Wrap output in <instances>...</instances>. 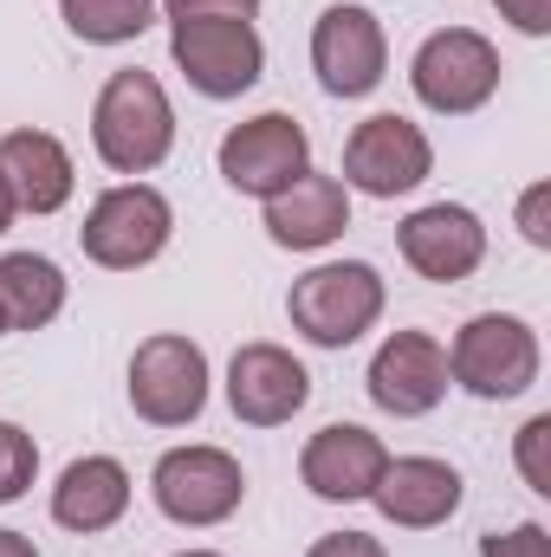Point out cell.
Here are the masks:
<instances>
[{
  "label": "cell",
  "instance_id": "obj_1",
  "mask_svg": "<svg viewBox=\"0 0 551 557\" xmlns=\"http://www.w3.org/2000/svg\"><path fill=\"white\" fill-rule=\"evenodd\" d=\"M91 149L124 182H143L149 169L169 162V149H175V104H169L156 72L124 65V72H111L98 85V98H91Z\"/></svg>",
  "mask_w": 551,
  "mask_h": 557
},
{
  "label": "cell",
  "instance_id": "obj_2",
  "mask_svg": "<svg viewBox=\"0 0 551 557\" xmlns=\"http://www.w3.org/2000/svg\"><path fill=\"white\" fill-rule=\"evenodd\" d=\"M390 285L370 260H318L311 273L292 278L285 292V318L311 350H351L383 324Z\"/></svg>",
  "mask_w": 551,
  "mask_h": 557
},
{
  "label": "cell",
  "instance_id": "obj_3",
  "mask_svg": "<svg viewBox=\"0 0 551 557\" xmlns=\"http://www.w3.org/2000/svg\"><path fill=\"white\" fill-rule=\"evenodd\" d=\"M441 350H448V383L474 403H519L546 370L539 331L519 311H474Z\"/></svg>",
  "mask_w": 551,
  "mask_h": 557
},
{
  "label": "cell",
  "instance_id": "obj_4",
  "mask_svg": "<svg viewBox=\"0 0 551 557\" xmlns=\"http://www.w3.org/2000/svg\"><path fill=\"white\" fill-rule=\"evenodd\" d=\"M149 499L182 532H215L247 506V467L215 441H182L149 467Z\"/></svg>",
  "mask_w": 551,
  "mask_h": 557
},
{
  "label": "cell",
  "instance_id": "obj_5",
  "mask_svg": "<svg viewBox=\"0 0 551 557\" xmlns=\"http://www.w3.org/2000/svg\"><path fill=\"white\" fill-rule=\"evenodd\" d=\"M175 240V208L156 182H111L91 208H85V227H78V247L91 267L105 273H143L169 253Z\"/></svg>",
  "mask_w": 551,
  "mask_h": 557
},
{
  "label": "cell",
  "instance_id": "obj_6",
  "mask_svg": "<svg viewBox=\"0 0 551 557\" xmlns=\"http://www.w3.org/2000/svg\"><path fill=\"white\" fill-rule=\"evenodd\" d=\"M500 46L480 26H441L415 46L409 59V91L421 111L434 117H474L500 98Z\"/></svg>",
  "mask_w": 551,
  "mask_h": 557
},
{
  "label": "cell",
  "instance_id": "obj_7",
  "mask_svg": "<svg viewBox=\"0 0 551 557\" xmlns=\"http://www.w3.org/2000/svg\"><path fill=\"white\" fill-rule=\"evenodd\" d=\"M124 396L137 421L149 428H195L208 396H215V370H208V350L188 337V331H156L131 350V376H124Z\"/></svg>",
  "mask_w": 551,
  "mask_h": 557
},
{
  "label": "cell",
  "instance_id": "obj_8",
  "mask_svg": "<svg viewBox=\"0 0 551 557\" xmlns=\"http://www.w3.org/2000/svg\"><path fill=\"white\" fill-rule=\"evenodd\" d=\"M169 59L188 78L195 98L228 104L247 98L267 78V39L254 20H175L169 26Z\"/></svg>",
  "mask_w": 551,
  "mask_h": 557
},
{
  "label": "cell",
  "instance_id": "obj_9",
  "mask_svg": "<svg viewBox=\"0 0 551 557\" xmlns=\"http://www.w3.org/2000/svg\"><path fill=\"white\" fill-rule=\"evenodd\" d=\"M428 175H434V143H428V131H421L415 117H403V111H377V117H364V124L344 137V169H338V182H344L351 195L403 201V195H415Z\"/></svg>",
  "mask_w": 551,
  "mask_h": 557
},
{
  "label": "cell",
  "instance_id": "obj_10",
  "mask_svg": "<svg viewBox=\"0 0 551 557\" xmlns=\"http://www.w3.org/2000/svg\"><path fill=\"white\" fill-rule=\"evenodd\" d=\"M311 72L325 98H370L390 78V33L364 0H338L311 20Z\"/></svg>",
  "mask_w": 551,
  "mask_h": 557
},
{
  "label": "cell",
  "instance_id": "obj_11",
  "mask_svg": "<svg viewBox=\"0 0 551 557\" xmlns=\"http://www.w3.org/2000/svg\"><path fill=\"white\" fill-rule=\"evenodd\" d=\"M215 169L234 195L247 201H273L279 188H292L305 169H311V137L292 111H260L247 124H234L221 149H215Z\"/></svg>",
  "mask_w": 551,
  "mask_h": 557
},
{
  "label": "cell",
  "instance_id": "obj_12",
  "mask_svg": "<svg viewBox=\"0 0 551 557\" xmlns=\"http://www.w3.org/2000/svg\"><path fill=\"white\" fill-rule=\"evenodd\" d=\"M364 389H370V403L383 409V416L396 421H421L434 416L441 403H448V350H441V337L434 331H390L383 344H377V357H370V370H364Z\"/></svg>",
  "mask_w": 551,
  "mask_h": 557
},
{
  "label": "cell",
  "instance_id": "obj_13",
  "mask_svg": "<svg viewBox=\"0 0 551 557\" xmlns=\"http://www.w3.org/2000/svg\"><path fill=\"white\" fill-rule=\"evenodd\" d=\"M396 253L428 285H461V278H474L487 267V221L467 201H428V208L403 214Z\"/></svg>",
  "mask_w": 551,
  "mask_h": 557
},
{
  "label": "cell",
  "instance_id": "obj_14",
  "mask_svg": "<svg viewBox=\"0 0 551 557\" xmlns=\"http://www.w3.org/2000/svg\"><path fill=\"white\" fill-rule=\"evenodd\" d=\"M311 403V370L285 350V344H241L228 357V409L241 428H285Z\"/></svg>",
  "mask_w": 551,
  "mask_h": 557
},
{
  "label": "cell",
  "instance_id": "obj_15",
  "mask_svg": "<svg viewBox=\"0 0 551 557\" xmlns=\"http://www.w3.org/2000/svg\"><path fill=\"white\" fill-rule=\"evenodd\" d=\"M390 447L383 434H370L364 421H325L305 447H298V480L311 499L325 506H364L377 493V473H383Z\"/></svg>",
  "mask_w": 551,
  "mask_h": 557
},
{
  "label": "cell",
  "instance_id": "obj_16",
  "mask_svg": "<svg viewBox=\"0 0 551 557\" xmlns=\"http://www.w3.org/2000/svg\"><path fill=\"white\" fill-rule=\"evenodd\" d=\"M461 499H467V480L441 454H390L383 473H377V493H370V506L396 532H434V525H448L461 512Z\"/></svg>",
  "mask_w": 551,
  "mask_h": 557
},
{
  "label": "cell",
  "instance_id": "obj_17",
  "mask_svg": "<svg viewBox=\"0 0 551 557\" xmlns=\"http://www.w3.org/2000/svg\"><path fill=\"white\" fill-rule=\"evenodd\" d=\"M260 221H267V240L285 247V253H325L351 227V188L325 169H305L292 188L260 201Z\"/></svg>",
  "mask_w": 551,
  "mask_h": 557
},
{
  "label": "cell",
  "instance_id": "obj_18",
  "mask_svg": "<svg viewBox=\"0 0 551 557\" xmlns=\"http://www.w3.org/2000/svg\"><path fill=\"white\" fill-rule=\"evenodd\" d=\"M131 499H137V480L118 454H78V460H65V473L52 486V525L78 532V539H98V532L124 525Z\"/></svg>",
  "mask_w": 551,
  "mask_h": 557
},
{
  "label": "cell",
  "instance_id": "obj_19",
  "mask_svg": "<svg viewBox=\"0 0 551 557\" xmlns=\"http://www.w3.org/2000/svg\"><path fill=\"white\" fill-rule=\"evenodd\" d=\"M0 175H7L20 214H59V208L78 195V162H72V149L52 137V131H33V124L0 137Z\"/></svg>",
  "mask_w": 551,
  "mask_h": 557
},
{
  "label": "cell",
  "instance_id": "obj_20",
  "mask_svg": "<svg viewBox=\"0 0 551 557\" xmlns=\"http://www.w3.org/2000/svg\"><path fill=\"white\" fill-rule=\"evenodd\" d=\"M65 298H72V278L59 260L46 253H0V311H7V331H46L65 318Z\"/></svg>",
  "mask_w": 551,
  "mask_h": 557
},
{
  "label": "cell",
  "instance_id": "obj_21",
  "mask_svg": "<svg viewBox=\"0 0 551 557\" xmlns=\"http://www.w3.org/2000/svg\"><path fill=\"white\" fill-rule=\"evenodd\" d=\"M156 0H59V20L85 46H131L156 26Z\"/></svg>",
  "mask_w": 551,
  "mask_h": 557
},
{
  "label": "cell",
  "instance_id": "obj_22",
  "mask_svg": "<svg viewBox=\"0 0 551 557\" xmlns=\"http://www.w3.org/2000/svg\"><path fill=\"white\" fill-rule=\"evenodd\" d=\"M39 480V441L20 421H0V506H20Z\"/></svg>",
  "mask_w": 551,
  "mask_h": 557
},
{
  "label": "cell",
  "instance_id": "obj_23",
  "mask_svg": "<svg viewBox=\"0 0 551 557\" xmlns=\"http://www.w3.org/2000/svg\"><path fill=\"white\" fill-rule=\"evenodd\" d=\"M513 467L539 499H551V416H532L513 434Z\"/></svg>",
  "mask_w": 551,
  "mask_h": 557
},
{
  "label": "cell",
  "instance_id": "obj_24",
  "mask_svg": "<svg viewBox=\"0 0 551 557\" xmlns=\"http://www.w3.org/2000/svg\"><path fill=\"white\" fill-rule=\"evenodd\" d=\"M480 557H551V532L539 519L506 525V532H487V539H480Z\"/></svg>",
  "mask_w": 551,
  "mask_h": 557
},
{
  "label": "cell",
  "instance_id": "obj_25",
  "mask_svg": "<svg viewBox=\"0 0 551 557\" xmlns=\"http://www.w3.org/2000/svg\"><path fill=\"white\" fill-rule=\"evenodd\" d=\"M162 20H260V0H156Z\"/></svg>",
  "mask_w": 551,
  "mask_h": 557
},
{
  "label": "cell",
  "instance_id": "obj_26",
  "mask_svg": "<svg viewBox=\"0 0 551 557\" xmlns=\"http://www.w3.org/2000/svg\"><path fill=\"white\" fill-rule=\"evenodd\" d=\"M513 221H519V240L546 253L551 247V182H532V188L519 195V214H513Z\"/></svg>",
  "mask_w": 551,
  "mask_h": 557
},
{
  "label": "cell",
  "instance_id": "obj_27",
  "mask_svg": "<svg viewBox=\"0 0 551 557\" xmlns=\"http://www.w3.org/2000/svg\"><path fill=\"white\" fill-rule=\"evenodd\" d=\"M305 557H390V545L370 532H325V539H311Z\"/></svg>",
  "mask_w": 551,
  "mask_h": 557
},
{
  "label": "cell",
  "instance_id": "obj_28",
  "mask_svg": "<svg viewBox=\"0 0 551 557\" xmlns=\"http://www.w3.org/2000/svg\"><path fill=\"white\" fill-rule=\"evenodd\" d=\"M500 7V20L513 26V33H526V39H546L551 33V0H493Z\"/></svg>",
  "mask_w": 551,
  "mask_h": 557
},
{
  "label": "cell",
  "instance_id": "obj_29",
  "mask_svg": "<svg viewBox=\"0 0 551 557\" xmlns=\"http://www.w3.org/2000/svg\"><path fill=\"white\" fill-rule=\"evenodd\" d=\"M0 557H39V545H33L26 532H13V525H0Z\"/></svg>",
  "mask_w": 551,
  "mask_h": 557
},
{
  "label": "cell",
  "instance_id": "obj_30",
  "mask_svg": "<svg viewBox=\"0 0 551 557\" xmlns=\"http://www.w3.org/2000/svg\"><path fill=\"white\" fill-rule=\"evenodd\" d=\"M20 221V208H13V188H7V175H0V234Z\"/></svg>",
  "mask_w": 551,
  "mask_h": 557
},
{
  "label": "cell",
  "instance_id": "obj_31",
  "mask_svg": "<svg viewBox=\"0 0 551 557\" xmlns=\"http://www.w3.org/2000/svg\"><path fill=\"white\" fill-rule=\"evenodd\" d=\"M175 557H221V552H208V545H195V552H175Z\"/></svg>",
  "mask_w": 551,
  "mask_h": 557
},
{
  "label": "cell",
  "instance_id": "obj_32",
  "mask_svg": "<svg viewBox=\"0 0 551 557\" xmlns=\"http://www.w3.org/2000/svg\"><path fill=\"white\" fill-rule=\"evenodd\" d=\"M0 337H7V311H0Z\"/></svg>",
  "mask_w": 551,
  "mask_h": 557
}]
</instances>
